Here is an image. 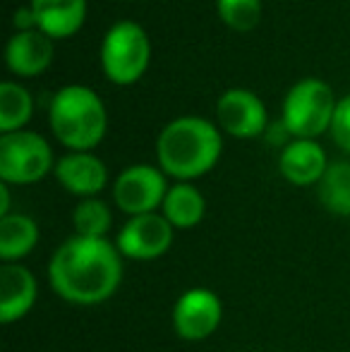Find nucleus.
<instances>
[{
	"label": "nucleus",
	"instance_id": "nucleus-24",
	"mask_svg": "<svg viewBox=\"0 0 350 352\" xmlns=\"http://www.w3.org/2000/svg\"><path fill=\"white\" fill-rule=\"evenodd\" d=\"M5 216H10V187L3 182L0 185V218Z\"/></svg>",
	"mask_w": 350,
	"mask_h": 352
},
{
	"label": "nucleus",
	"instance_id": "nucleus-10",
	"mask_svg": "<svg viewBox=\"0 0 350 352\" xmlns=\"http://www.w3.org/2000/svg\"><path fill=\"white\" fill-rule=\"evenodd\" d=\"M216 118L228 135L250 140L266 130V108L257 94L248 89H228L216 103Z\"/></svg>",
	"mask_w": 350,
	"mask_h": 352
},
{
	"label": "nucleus",
	"instance_id": "nucleus-16",
	"mask_svg": "<svg viewBox=\"0 0 350 352\" xmlns=\"http://www.w3.org/2000/svg\"><path fill=\"white\" fill-rule=\"evenodd\" d=\"M39 245V226L32 216L10 213L0 218V259L3 264H19Z\"/></svg>",
	"mask_w": 350,
	"mask_h": 352
},
{
	"label": "nucleus",
	"instance_id": "nucleus-20",
	"mask_svg": "<svg viewBox=\"0 0 350 352\" xmlns=\"http://www.w3.org/2000/svg\"><path fill=\"white\" fill-rule=\"evenodd\" d=\"M32 118V96L14 82L0 84V130L3 135L17 132Z\"/></svg>",
	"mask_w": 350,
	"mask_h": 352
},
{
	"label": "nucleus",
	"instance_id": "nucleus-15",
	"mask_svg": "<svg viewBox=\"0 0 350 352\" xmlns=\"http://www.w3.org/2000/svg\"><path fill=\"white\" fill-rule=\"evenodd\" d=\"M36 27L51 38H65L85 22L87 0H32Z\"/></svg>",
	"mask_w": 350,
	"mask_h": 352
},
{
	"label": "nucleus",
	"instance_id": "nucleus-18",
	"mask_svg": "<svg viewBox=\"0 0 350 352\" xmlns=\"http://www.w3.org/2000/svg\"><path fill=\"white\" fill-rule=\"evenodd\" d=\"M317 197L333 216H350V161L329 163L317 185Z\"/></svg>",
	"mask_w": 350,
	"mask_h": 352
},
{
	"label": "nucleus",
	"instance_id": "nucleus-7",
	"mask_svg": "<svg viewBox=\"0 0 350 352\" xmlns=\"http://www.w3.org/2000/svg\"><path fill=\"white\" fill-rule=\"evenodd\" d=\"M166 195H168L166 173H161L154 166H146V163L125 168L113 185L116 206L130 218L142 216V213H154L159 206H164Z\"/></svg>",
	"mask_w": 350,
	"mask_h": 352
},
{
	"label": "nucleus",
	"instance_id": "nucleus-2",
	"mask_svg": "<svg viewBox=\"0 0 350 352\" xmlns=\"http://www.w3.org/2000/svg\"><path fill=\"white\" fill-rule=\"evenodd\" d=\"M156 156L166 175L180 182L195 180L216 166L221 156V135L204 118H175L161 130Z\"/></svg>",
	"mask_w": 350,
	"mask_h": 352
},
{
	"label": "nucleus",
	"instance_id": "nucleus-21",
	"mask_svg": "<svg viewBox=\"0 0 350 352\" xmlns=\"http://www.w3.org/2000/svg\"><path fill=\"white\" fill-rule=\"evenodd\" d=\"M219 14L235 32H250L259 22L262 3L259 0H216Z\"/></svg>",
	"mask_w": 350,
	"mask_h": 352
},
{
	"label": "nucleus",
	"instance_id": "nucleus-13",
	"mask_svg": "<svg viewBox=\"0 0 350 352\" xmlns=\"http://www.w3.org/2000/svg\"><path fill=\"white\" fill-rule=\"evenodd\" d=\"M327 153L314 140H295L285 144L278 158V170L288 182L300 187L319 185L327 173Z\"/></svg>",
	"mask_w": 350,
	"mask_h": 352
},
{
	"label": "nucleus",
	"instance_id": "nucleus-17",
	"mask_svg": "<svg viewBox=\"0 0 350 352\" xmlns=\"http://www.w3.org/2000/svg\"><path fill=\"white\" fill-rule=\"evenodd\" d=\"M204 197L190 182H175L173 187H168V195H166L164 206H161V213L166 216V221L173 228H177V230L195 228L204 218Z\"/></svg>",
	"mask_w": 350,
	"mask_h": 352
},
{
	"label": "nucleus",
	"instance_id": "nucleus-9",
	"mask_svg": "<svg viewBox=\"0 0 350 352\" xmlns=\"http://www.w3.org/2000/svg\"><path fill=\"white\" fill-rule=\"evenodd\" d=\"M223 305L209 287H190L173 305V329L182 340H204L219 329Z\"/></svg>",
	"mask_w": 350,
	"mask_h": 352
},
{
	"label": "nucleus",
	"instance_id": "nucleus-6",
	"mask_svg": "<svg viewBox=\"0 0 350 352\" xmlns=\"http://www.w3.org/2000/svg\"><path fill=\"white\" fill-rule=\"evenodd\" d=\"M53 166V151L36 132L17 130L0 137V180L5 185L39 182Z\"/></svg>",
	"mask_w": 350,
	"mask_h": 352
},
{
	"label": "nucleus",
	"instance_id": "nucleus-19",
	"mask_svg": "<svg viewBox=\"0 0 350 352\" xmlns=\"http://www.w3.org/2000/svg\"><path fill=\"white\" fill-rule=\"evenodd\" d=\"M72 226L80 237H91V240H106L108 230L113 226V213L106 201L89 197L82 199L72 211Z\"/></svg>",
	"mask_w": 350,
	"mask_h": 352
},
{
	"label": "nucleus",
	"instance_id": "nucleus-3",
	"mask_svg": "<svg viewBox=\"0 0 350 352\" xmlns=\"http://www.w3.org/2000/svg\"><path fill=\"white\" fill-rule=\"evenodd\" d=\"M48 120L58 142L75 151H87L103 140L106 108L96 91L82 84H70L53 96Z\"/></svg>",
	"mask_w": 350,
	"mask_h": 352
},
{
	"label": "nucleus",
	"instance_id": "nucleus-14",
	"mask_svg": "<svg viewBox=\"0 0 350 352\" xmlns=\"http://www.w3.org/2000/svg\"><path fill=\"white\" fill-rule=\"evenodd\" d=\"M5 60L8 67L19 77H34L41 74L53 60V41L41 29H29L17 32L8 41L5 48Z\"/></svg>",
	"mask_w": 350,
	"mask_h": 352
},
{
	"label": "nucleus",
	"instance_id": "nucleus-1",
	"mask_svg": "<svg viewBox=\"0 0 350 352\" xmlns=\"http://www.w3.org/2000/svg\"><path fill=\"white\" fill-rule=\"evenodd\" d=\"M122 280V254L108 240L70 237L48 261L53 292L70 305H101L111 300Z\"/></svg>",
	"mask_w": 350,
	"mask_h": 352
},
{
	"label": "nucleus",
	"instance_id": "nucleus-4",
	"mask_svg": "<svg viewBox=\"0 0 350 352\" xmlns=\"http://www.w3.org/2000/svg\"><path fill=\"white\" fill-rule=\"evenodd\" d=\"M336 98L327 82L322 79H300L283 98V118L288 135L295 140H314L322 132L331 130Z\"/></svg>",
	"mask_w": 350,
	"mask_h": 352
},
{
	"label": "nucleus",
	"instance_id": "nucleus-23",
	"mask_svg": "<svg viewBox=\"0 0 350 352\" xmlns=\"http://www.w3.org/2000/svg\"><path fill=\"white\" fill-rule=\"evenodd\" d=\"M14 27L17 32H29V29H39L36 27V17H34L32 8H19L14 12Z\"/></svg>",
	"mask_w": 350,
	"mask_h": 352
},
{
	"label": "nucleus",
	"instance_id": "nucleus-5",
	"mask_svg": "<svg viewBox=\"0 0 350 352\" xmlns=\"http://www.w3.org/2000/svg\"><path fill=\"white\" fill-rule=\"evenodd\" d=\"M149 38L137 22H118L106 32L101 43L103 72L116 84H132L149 65Z\"/></svg>",
	"mask_w": 350,
	"mask_h": 352
},
{
	"label": "nucleus",
	"instance_id": "nucleus-22",
	"mask_svg": "<svg viewBox=\"0 0 350 352\" xmlns=\"http://www.w3.org/2000/svg\"><path fill=\"white\" fill-rule=\"evenodd\" d=\"M331 135L338 146L346 148L350 153V94L336 103V113H333V122H331Z\"/></svg>",
	"mask_w": 350,
	"mask_h": 352
},
{
	"label": "nucleus",
	"instance_id": "nucleus-12",
	"mask_svg": "<svg viewBox=\"0 0 350 352\" xmlns=\"http://www.w3.org/2000/svg\"><path fill=\"white\" fill-rule=\"evenodd\" d=\"M39 285L34 274L22 264H3L0 269V321L14 324L34 309Z\"/></svg>",
	"mask_w": 350,
	"mask_h": 352
},
{
	"label": "nucleus",
	"instance_id": "nucleus-11",
	"mask_svg": "<svg viewBox=\"0 0 350 352\" xmlns=\"http://www.w3.org/2000/svg\"><path fill=\"white\" fill-rule=\"evenodd\" d=\"M53 173L70 195L85 197V199L96 197L108 182V170L103 161L89 151L65 153L63 158H58Z\"/></svg>",
	"mask_w": 350,
	"mask_h": 352
},
{
	"label": "nucleus",
	"instance_id": "nucleus-8",
	"mask_svg": "<svg viewBox=\"0 0 350 352\" xmlns=\"http://www.w3.org/2000/svg\"><path fill=\"white\" fill-rule=\"evenodd\" d=\"M173 230L164 213H142L127 218L116 237V247L125 259L154 261L171 250Z\"/></svg>",
	"mask_w": 350,
	"mask_h": 352
}]
</instances>
